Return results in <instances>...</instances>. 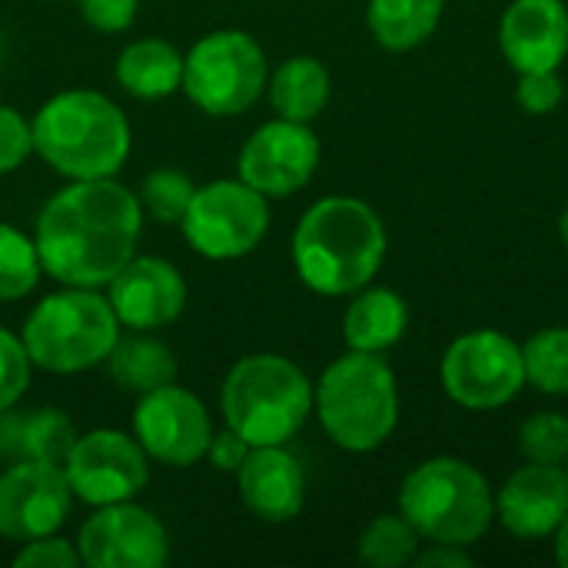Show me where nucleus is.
Returning a JSON list of instances; mask_svg holds the SVG:
<instances>
[{"label":"nucleus","instance_id":"obj_1","mask_svg":"<svg viewBox=\"0 0 568 568\" xmlns=\"http://www.w3.org/2000/svg\"><path fill=\"white\" fill-rule=\"evenodd\" d=\"M143 233V206L113 176L70 180L53 193L33 230V243L60 286H106L133 256Z\"/></svg>","mask_w":568,"mask_h":568},{"label":"nucleus","instance_id":"obj_2","mask_svg":"<svg viewBox=\"0 0 568 568\" xmlns=\"http://www.w3.org/2000/svg\"><path fill=\"white\" fill-rule=\"evenodd\" d=\"M386 260V226L356 196H323L296 223L293 266L320 296H353Z\"/></svg>","mask_w":568,"mask_h":568},{"label":"nucleus","instance_id":"obj_3","mask_svg":"<svg viewBox=\"0 0 568 568\" xmlns=\"http://www.w3.org/2000/svg\"><path fill=\"white\" fill-rule=\"evenodd\" d=\"M33 153L67 180L116 176L130 156V123L100 90H63L30 120Z\"/></svg>","mask_w":568,"mask_h":568},{"label":"nucleus","instance_id":"obj_4","mask_svg":"<svg viewBox=\"0 0 568 568\" xmlns=\"http://www.w3.org/2000/svg\"><path fill=\"white\" fill-rule=\"evenodd\" d=\"M313 413L339 449L373 453L399 423L396 373L379 353L349 349L333 359L313 386Z\"/></svg>","mask_w":568,"mask_h":568},{"label":"nucleus","instance_id":"obj_5","mask_svg":"<svg viewBox=\"0 0 568 568\" xmlns=\"http://www.w3.org/2000/svg\"><path fill=\"white\" fill-rule=\"evenodd\" d=\"M223 419L250 446H286L313 413V383L286 356H243L223 379Z\"/></svg>","mask_w":568,"mask_h":568},{"label":"nucleus","instance_id":"obj_6","mask_svg":"<svg viewBox=\"0 0 568 568\" xmlns=\"http://www.w3.org/2000/svg\"><path fill=\"white\" fill-rule=\"evenodd\" d=\"M399 513L423 542L473 546L496 519V496L486 476L456 456L419 463L399 486Z\"/></svg>","mask_w":568,"mask_h":568},{"label":"nucleus","instance_id":"obj_7","mask_svg":"<svg viewBox=\"0 0 568 568\" xmlns=\"http://www.w3.org/2000/svg\"><path fill=\"white\" fill-rule=\"evenodd\" d=\"M20 339L33 366L70 376L106 363L120 339V320L97 290L63 286L30 310Z\"/></svg>","mask_w":568,"mask_h":568},{"label":"nucleus","instance_id":"obj_8","mask_svg":"<svg viewBox=\"0 0 568 568\" xmlns=\"http://www.w3.org/2000/svg\"><path fill=\"white\" fill-rule=\"evenodd\" d=\"M263 47L243 30H213L183 57V93L210 116H236L266 93Z\"/></svg>","mask_w":568,"mask_h":568},{"label":"nucleus","instance_id":"obj_9","mask_svg":"<svg viewBox=\"0 0 568 568\" xmlns=\"http://www.w3.org/2000/svg\"><path fill=\"white\" fill-rule=\"evenodd\" d=\"M439 376L446 396L463 409H503L526 389L523 346L499 329H473L453 339Z\"/></svg>","mask_w":568,"mask_h":568},{"label":"nucleus","instance_id":"obj_10","mask_svg":"<svg viewBox=\"0 0 568 568\" xmlns=\"http://www.w3.org/2000/svg\"><path fill=\"white\" fill-rule=\"evenodd\" d=\"M186 243L206 260H240L250 256L270 230V203L260 190L243 180H216L196 186L186 216Z\"/></svg>","mask_w":568,"mask_h":568},{"label":"nucleus","instance_id":"obj_11","mask_svg":"<svg viewBox=\"0 0 568 568\" xmlns=\"http://www.w3.org/2000/svg\"><path fill=\"white\" fill-rule=\"evenodd\" d=\"M73 499L87 506H110L136 499L150 483V456L120 429H93L73 439L63 459Z\"/></svg>","mask_w":568,"mask_h":568},{"label":"nucleus","instance_id":"obj_12","mask_svg":"<svg viewBox=\"0 0 568 568\" xmlns=\"http://www.w3.org/2000/svg\"><path fill=\"white\" fill-rule=\"evenodd\" d=\"M133 436L150 459L173 469H190L206 456L213 419L200 396L166 383L140 396L133 409Z\"/></svg>","mask_w":568,"mask_h":568},{"label":"nucleus","instance_id":"obj_13","mask_svg":"<svg viewBox=\"0 0 568 568\" xmlns=\"http://www.w3.org/2000/svg\"><path fill=\"white\" fill-rule=\"evenodd\" d=\"M73 509V489L60 463L13 459L0 473V539L30 542L53 536Z\"/></svg>","mask_w":568,"mask_h":568},{"label":"nucleus","instance_id":"obj_14","mask_svg":"<svg viewBox=\"0 0 568 568\" xmlns=\"http://www.w3.org/2000/svg\"><path fill=\"white\" fill-rule=\"evenodd\" d=\"M77 552L90 568H160L170 559V536L150 509L126 499L93 509L80 526Z\"/></svg>","mask_w":568,"mask_h":568},{"label":"nucleus","instance_id":"obj_15","mask_svg":"<svg viewBox=\"0 0 568 568\" xmlns=\"http://www.w3.org/2000/svg\"><path fill=\"white\" fill-rule=\"evenodd\" d=\"M240 180L266 200H283L303 190L320 166V136L310 123L270 120L256 126L240 150Z\"/></svg>","mask_w":568,"mask_h":568},{"label":"nucleus","instance_id":"obj_16","mask_svg":"<svg viewBox=\"0 0 568 568\" xmlns=\"http://www.w3.org/2000/svg\"><path fill=\"white\" fill-rule=\"evenodd\" d=\"M106 300L120 326L146 333L173 323L186 306V283L180 270L160 256H133L110 283Z\"/></svg>","mask_w":568,"mask_h":568},{"label":"nucleus","instance_id":"obj_17","mask_svg":"<svg viewBox=\"0 0 568 568\" xmlns=\"http://www.w3.org/2000/svg\"><path fill=\"white\" fill-rule=\"evenodd\" d=\"M568 516L566 466L526 463L496 496V519L516 539H546Z\"/></svg>","mask_w":568,"mask_h":568},{"label":"nucleus","instance_id":"obj_18","mask_svg":"<svg viewBox=\"0 0 568 568\" xmlns=\"http://www.w3.org/2000/svg\"><path fill=\"white\" fill-rule=\"evenodd\" d=\"M499 47L516 73L559 70L568 57V7L562 0H513L499 23Z\"/></svg>","mask_w":568,"mask_h":568},{"label":"nucleus","instance_id":"obj_19","mask_svg":"<svg viewBox=\"0 0 568 568\" xmlns=\"http://www.w3.org/2000/svg\"><path fill=\"white\" fill-rule=\"evenodd\" d=\"M246 509L263 523H293L306 503V473L286 446H253L236 469Z\"/></svg>","mask_w":568,"mask_h":568},{"label":"nucleus","instance_id":"obj_20","mask_svg":"<svg viewBox=\"0 0 568 568\" xmlns=\"http://www.w3.org/2000/svg\"><path fill=\"white\" fill-rule=\"evenodd\" d=\"M409 329V306L399 293L383 286H363L343 316V339L359 353H386Z\"/></svg>","mask_w":568,"mask_h":568},{"label":"nucleus","instance_id":"obj_21","mask_svg":"<svg viewBox=\"0 0 568 568\" xmlns=\"http://www.w3.org/2000/svg\"><path fill=\"white\" fill-rule=\"evenodd\" d=\"M116 83L136 100H163L183 87V53L160 37L133 40L116 57Z\"/></svg>","mask_w":568,"mask_h":568},{"label":"nucleus","instance_id":"obj_22","mask_svg":"<svg viewBox=\"0 0 568 568\" xmlns=\"http://www.w3.org/2000/svg\"><path fill=\"white\" fill-rule=\"evenodd\" d=\"M329 90H333L329 70L316 57H306V53L283 60L266 80L273 110L283 120H296V123H313L326 110Z\"/></svg>","mask_w":568,"mask_h":568},{"label":"nucleus","instance_id":"obj_23","mask_svg":"<svg viewBox=\"0 0 568 568\" xmlns=\"http://www.w3.org/2000/svg\"><path fill=\"white\" fill-rule=\"evenodd\" d=\"M443 7L446 0H369L366 23L379 47L403 53L436 33Z\"/></svg>","mask_w":568,"mask_h":568},{"label":"nucleus","instance_id":"obj_24","mask_svg":"<svg viewBox=\"0 0 568 568\" xmlns=\"http://www.w3.org/2000/svg\"><path fill=\"white\" fill-rule=\"evenodd\" d=\"M110 376L126 393H150L166 383H176V359L166 343L150 336H130L116 339V346L106 356Z\"/></svg>","mask_w":568,"mask_h":568},{"label":"nucleus","instance_id":"obj_25","mask_svg":"<svg viewBox=\"0 0 568 568\" xmlns=\"http://www.w3.org/2000/svg\"><path fill=\"white\" fill-rule=\"evenodd\" d=\"M3 433L10 436L3 449L13 459H43V463H60V466L77 439L70 419L60 409H40V413H30L27 419H13Z\"/></svg>","mask_w":568,"mask_h":568},{"label":"nucleus","instance_id":"obj_26","mask_svg":"<svg viewBox=\"0 0 568 568\" xmlns=\"http://www.w3.org/2000/svg\"><path fill=\"white\" fill-rule=\"evenodd\" d=\"M526 386L546 396H568V326H549L523 343Z\"/></svg>","mask_w":568,"mask_h":568},{"label":"nucleus","instance_id":"obj_27","mask_svg":"<svg viewBox=\"0 0 568 568\" xmlns=\"http://www.w3.org/2000/svg\"><path fill=\"white\" fill-rule=\"evenodd\" d=\"M419 532L409 519L399 516H376L359 536V559L369 568H403L413 566L419 556Z\"/></svg>","mask_w":568,"mask_h":568},{"label":"nucleus","instance_id":"obj_28","mask_svg":"<svg viewBox=\"0 0 568 568\" xmlns=\"http://www.w3.org/2000/svg\"><path fill=\"white\" fill-rule=\"evenodd\" d=\"M43 273L37 243L10 223H0V303H17L37 290Z\"/></svg>","mask_w":568,"mask_h":568},{"label":"nucleus","instance_id":"obj_29","mask_svg":"<svg viewBox=\"0 0 568 568\" xmlns=\"http://www.w3.org/2000/svg\"><path fill=\"white\" fill-rule=\"evenodd\" d=\"M193 193H196V186H193V180L186 173H180L173 166H160V170H153L143 180V186H140V206L156 223H170V226L176 223L180 226L183 216H186V206H190Z\"/></svg>","mask_w":568,"mask_h":568},{"label":"nucleus","instance_id":"obj_30","mask_svg":"<svg viewBox=\"0 0 568 568\" xmlns=\"http://www.w3.org/2000/svg\"><path fill=\"white\" fill-rule=\"evenodd\" d=\"M519 453L526 463L566 466L568 463V419L562 413H536L519 429Z\"/></svg>","mask_w":568,"mask_h":568},{"label":"nucleus","instance_id":"obj_31","mask_svg":"<svg viewBox=\"0 0 568 568\" xmlns=\"http://www.w3.org/2000/svg\"><path fill=\"white\" fill-rule=\"evenodd\" d=\"M30 369H33V363L23 349V339L0 329V416L10 413L20 403V396L27 393Z\"/></svg>","mask_w":568,"mask_h":568},{"label":"nucleus","instance_id":"obj_32","mask_svg":"<svg viewBox=\"0 0 568 568\" xmlns=\"http://www.w3.org/2000/svg\"><path fill=\"white\" fill-rule=\"evenodd\" d=\"M566 97V87L559 80V70H526L519 73V87H516V100L526 113L532 116H546L552 113Z\"/></svg>","mask_w":568,"mask_h":568},{"label":"nucleus","instance_id":"obj_33","mask_svg":"<svg viewBox=\"0 0 568 568\" xmlns=\"http://www.w3.org/2000/svg\"><path fill=\"white\" fill-rule=\"evenodd\" d=\"M33 153V130L23 113L0 103V176L13 173Z\"/></svg>","mask_w":568,"mask_h":568},{"label":"nucleus","instance_id":"obj_34","mask_svg":"<svg viewBox=\"0 0 568 568\" xmlns=\"http://www.w3.org/2000/svg\"><path fill=\"white\" fill-rule=\"evenodd\" d=\"M17 568H77L80 566V552L77 542L53 536H40L30 542H20V552L13 556Z\"/></svg>","mask_w":568,"mask_h":568},{"label":"nucleus","instance_id":"obj_35","mask_svg":"<svg viewBox=\"0 0 568 568\" xmlns=\"http://www.w3.org/2000/svg\"><path fill=\"white\" fill-rule=\"evenodd\" d=\"M140 0H80L83 20L100 33H120L136 20Z\"/></svg>","mask_w":568,"mask_h":568},{"label":"nucleus","instance_id":"obj_36","mask_svg":"<svg viewBox=\"0 0 568 568\" xmlns=\"http://www.w3.org/2000/svg\"><path fill=\"white\" fill-rule=\"evenodd\" d=\"M250 449L253 446L240 433H233L230 426H223L220 433L210 436V446H206V456L203 459H210L220 473H236L243 466V459L250 456Z\"/></svg>","mask_w":568,"mask_h":568},{"label":"nucleus","instance_id":"obj_37","mask_svg":"<svg viewBox=\"0 0 568 568\" xmlns=\"http://www.w3.org/2000/svg\"><path fill=\"white\" fill-rule=\"evenodd\" d=\"M413 566L419 568H469L473 556L466 546H449V542H429L426 552H419L413 559Z\"/></svg>","mask_w":568,"mask_h":568},{"label":"nucleus","instance_id":"obj_38","mask_svg":"<svg viewBox=\"0 0 568 568\" xmlns=\"http://www.w3.org/2000/svg\"><path fill=\"white\" fill-rule=\"evenodd\" d=\"M556 562L568 568V516L566 523L556 529Z\"/></svg>","mask_w":568,"mask_h":568},{"label":"nucleus","instance_id":"obj_39","mask_svg":"<svg viewBox=\"0 0 568 568\" xmlns=\"http://www.w3.org/2000/svg\"><path fill=\"white\" fill-rule=\"evenodd\" d=\"M559 240L566 243V250H568V206H566V213L559 216Z\"/></svg>","mask_w":568,"mask_h":568},{"label":"nucleus","instance_id":"obj_40","mask_svg":"<svg viewBox=\"0 0 568 568\" xmlns=\"http://www.w3.org/2000/svg\"><path fill=\"white\" fill-rule=\"evenodd\" d=\"M566 473H568V463H566Z\"/></svg>","mask_w":568,"mask_h":568}]
</instances>
